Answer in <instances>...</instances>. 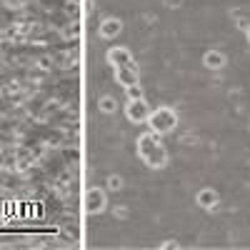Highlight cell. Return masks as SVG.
I'll return each instance as SVG.
<instances>
[{
    "label": "cell",
    "instance_id": "cell-6",
    "mask_svg": "<svg viewBox=\"0 0 250 250\" xmlns=\"http://www.w3.org/2000/svg\"><path fill=\"white\" fill-rule=\"evenodd\" d=\"M115 83L123 85L125 90L140 85V70H138V65H133V68H115Z\"/></svg>",
    "mask_w": 250,
    "mask_h": 250
},
{
    "label": "cell",
    "instance_id": "cell-4",
    "mask_svg": "<svg viewBox=\"0 0 250 250\" xmlns=\"http://www.w3.org/2000/svg\"><path fill=\"white\" fill-rule=\"evenodd\" d=\"M105 60H108V65H110L113 70H115V68H133V65H138L135 58H133V53L125 48V45H113V48L108 50Z\"/></svg>",
    "mask_w": 250,
    "mask_h": 250
},
{
    "label": "cell",
    "instance_id": "cell-2",
    "mask_svg": "<svg viewBox=\"0 0 250 250\" xmlns=\"http://www.w3.org/2000/svg\"><path fill=\"white\" fill-rule=\"evenodd\" d=\"M180 125V115L175 108L170 105H160V108H153L150 118H148V130L155 133V135H170L175 128Z\"/></svg>",
    "mask_w": 250,
    "mask_h": 250
},
{
    "label": "cell",
    "instance_id": "cell-1",
    "mask_svg": "<svg viewBox=\"0 0 250 250\" xmlns=\"http://www.w3.org/2000/svg\"><path fill=\"white\" fill-rule=\"evenodd\" d=\"M135 148H138V158L148 165L150 170H163L165 165H168V148H165V143L160 135L145 130L138 135L135 140Z\"/></svg>",
    "mask_w": 250,
    "mask_h": 250
},
{
    "label": "cell",
    "instance_id": "cell-11",
    "mask_svg": "<svg viewBox=\"0 0 250 250\" xmlns=\"http://www.w3.org/2000/svg\"><path fill=\"white\" fill-rule=\"evenodd\" d=\"M118 188H123V178L120 175H110L108 178V190H118Z\"/></svg>",
    "mask_w": 250,
    "mask_h": 250
},
{
    "label": "cell",
    "instance_id": "cell-5",
    "mask_svg": "<svg viewBox=\"0 0 250 250\" xmlns=\"http://www.w3.org/2000/svg\"><path fill=\"white\" fill-rule=\"evenodd\" d=\"M98 33L103 40H115L120 33H123V20L120 18H103L100 20V25H98Z\"/></svg>",
    "mask_w": 250,
    "mask_h": 250
},
{
    "label": "cell",
    "instance_id": "cell-12",
    "mask_svg": "<svg viewBox=\"0 0 250 250\" xmlns=\"http://www.w3.org/2000/svg\"><path fill=\"white\" fill-rule=\"evenodd\" d=\"M125 93H128V100H138V98H145V95H143V90H140V85H135V88H128Z\"/></svg>",
    "mask_w": 250,
    "mask_h": 250
},
{
    "label": "cell",
    "instance_id": "cell-9",
    "mask_svg": "<svg viewBox=\"0 0 250 250\" xmlns=\"http://www.w3.org/2000/svg\"><path fill=\"white\" fill-rule=\"evenodd\" d=\"M195 203L203 208V210H215L218 203H220V195H218V190H213V188H203V190L198 193V198H195Z\"/></svg>",
    "mask_w": 250,
    "mask_h": 250
},
{
    "label": "cell",
    "instance_id": "cell-7",
    "mask_svg": "<svg viewBox=\"0 0 250 250\" xmlns=\"http://www.w3.org/2000/svg\"><path fill=\"white\" fill-rule=\"evenodd\" d=\"M105 205H108V198H105V190H100V188H90L88 195H85V208H88V213H103L105 210Z\"/></svg>",
    "mask_w": 250,
    "mask_h": 250
},
{
    "label": "cell",
    "instance_id": "cell-8",
    "mask_svg": "<svg viewBox=\"0 0 250 250\" xmlns=\"http://www.w3.org/2000/svg\"><path fill=\"white\" fill-rule=\"evenodd\" d=\"M225 65H228V58H225L223 50L210 48V50L203 53V68H205V70H223Z\"/></svg>",
    "mask_w": 250,
    "mask_h": 250
},
{
    "label": "cell",
    "instance_id": "cell-13",
    "mask_svg": "<svg viewBox=\"0 0 250 250\" xmlns=\"http://www.w3.org/2000/svg\"><path fill=\"white\" fill-rule=\"evenodd\" d=\"M245 40H248V45H250V25L245 28Z\"/></svg>",
    "mask_w": 250,
    "mask_h": 250
},
{
    "label": "cell",
    "instance_id": "cell-10",
    "mask_svg": "<svg viewBox=\"0 0 250 250\" xmlns=\"http://www.w3.org/2000/svg\"><path fill=\"white\" fill-rule=\"evenodd\" d=\"M98 108H100V113L113 115V113L118 110V100H115L113 95H100V98H98Z\"/></svg>",
    "mask_w": 250,
    "mask_h": 250
},
{
    "label": "cell",
    "instance_id": "cell-3",
    "mask_svg": "<svg viewBox=\"0 0 250 250\" xmlns=\"http://www.w3.org/2000/svg\"><path fill=\"white\" fill-rule=\"evenodd\" d=\"M150 113H153V108H150V103L145 100V98L125 103V118H128L130 123H135V125H148Z\"/></svg>",
    "mask_w": 250,
    "mask_h": 250
}]
</instances>
